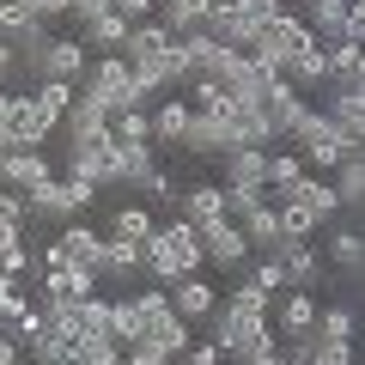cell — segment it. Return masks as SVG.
<instances>
[{"label": "cell", "instance_id": "1", "mask_svg": "<svg viewBox=\"0 0 365 365\" xmlns=\"http://www.w3.org/2000/svg\"><path fill=\"white\" fill-rule=\"evenodd\" d=\"M201 268H207V250H201V232L189 220L158 225V232L140 244V274H153L158 287L182 280V274H201Z\"/></svg>", "mask_w": 365, "mask_h": 365}, {"label": "cell", "instance_id": "2", "mask_svg": "<svg viewBox=\"0 0 365 365\" xmlns=\"http://www.w3.org/2000/svg\"><path fill=\"white\" fill-rule=\"evenodd\" d=\"M91 195H98V189H91L86 177H73V170H67V177H49L43 182V189H31L25 195V207H31V220H79V213L91 207Z\"/></svg>", "mask_w": 365, "mask_h": 365}, {"label": "cell", "instance_id": "3", "mask_svg": "<svg viewBox=\"0 0 365 365\" xmlns=\"http://www.w3.org/2000/svg\"><path fill=\"white\" fill-rule=\"evenodd\" d=\"M79 91L98 98L110 116H122V110H134V67L122 61V55H98V61L86 67V79H79Z\"/></svg>", "mask_w": 365, "mask_h": 365}, {"label": "cell", "instance_id": "4", "mask_svg": "<svg viewBox=\"0 0 365 365\" xmlns=\"http://www.w3.org/2000/svg\"><path fill=\"white\" fill-rule=\"evenodd\" d=\"M311 43H317V37H311V25H304V13H292V6H287L280 19H268V25L256 31L250 55H262V61H274V67H287L292 55H299V49H311Z\"/></svg>", "mask_w": 365, "mask_h": 365}, {"label": "cell", "instance_id": "5", "mask_svg": "<svg viewBox=\"0 0 365 365\" xmlns=\"http://www.w3.org/2000/svg\"><path fill=\"white\" fill-rule=\"evenodd\" d=\"M43 256L67 262V268H86V274H98V256H104V232H91V225L67 220L61 232L49 237V250H43ZM98 280H104V274H98Z\"/></svg>", "mask_w": 365, "mask_h": 365}, {"label": "cell", "instance_id": "6", "mask_svg": "<svg viewBox=\"0 0 365 365\" xmlns=\"http://www.w3.org/2000/svg\"><path fill=\"white\" fill-rule=\"evenodd\" d=\"M268 329H274V341H304V335L317 329V304H311V292H299V287L274 292V304H268Z\"/></svg>", "mask_w": 365, "mask_h": 365}, {"label": "cell", "instance_id": "7", "mask_svg": "<svg viewBox=\"0 0 365 365\" xmlns=\"http://www.w3.org/2000/svg\"><path fill=\"white\" fill-rule=\"evenodd\" d=\"M67 170H73V177H86L91 189H110V182H116V170H122V153L110 146V134H104V140H91V146H67Z\"/></svg>", "mask_w": 365, "mask_h": 365}, {"label": "cell", "instance_id": "8", "mask_svg": "<svg viewBox=\"0 0 365 365\" xmlns=\"http://www.w3.org/2000/svg\"><path fill=\"white\" fill-rule=\"evenodd\" d=\"M86 67H91V49H86L79 37H49V49H43V61H37V79L79 86V79H86Z\"/></svg>", "mask_w": 365, "mask_h": 365}, {"label": "cell", "instance_id": "9", "mask_svg": "<svg viewBox=\"0 0 365 365\" xmlns=\"http://www.w3.org/2000/svg\"><path fill=\"white\" fill-rule=\"evenodd\" d=\"M170 311L182 317L189 329H201L213 317V304H220V292H213V280H201V274H182V280H170Z\"/></svg>", "mask_w": 365, "mask_h": 365}, {"label": "cell", "instance_id": "10", "mask_svg": "<svg viewBox=\"0 0 365 365\" xmlns=\"http://www.w3.org/2000/svg\"><path fill=\"white\" fill-rule=\"evenodd\" d=\"M201 250H207V268H225V274H237L250 262V244H244V225L237 220L207 225V232H201Z\"/></svg>", "mask_w": 365, "mask_h": 365}, {"label": "cell", "instance_id": "11", "mask_svg": "<svg viewBox=\"0 0 365 365\" xmlns=\"http://www.w3.org/2000/svg\"><path fill=\"white\" fill-rule=\"evenodd\" d=\"M49 134H55V128L37 116L31 98H13V104H6V140H13V153H43Z\"/></svg>", "mask_w": 365, "mask_h": 365}, {"label": "cell", "instance_id": "12", "mask_svg": "<svg viewBox=\"0 0 365 365\" xmlns=\"http://www.w3.org/2000/svg\"><path fill=\"white\" fill-rule=\"evenodd\" d=\"M237 225H244L250 256H280V250H287V237H280V207H274V201H262V207L237 213Z\"/></svg>", "mask_w": 365, "mask_h": 365}, {"label": "cell", "instance_id": "13", "mask_svg": "<svg viewBox=\"0 0 365 365\" xmlns=\"http://www.w3.org/2000/svg\"><path fill=\"white\" fill-rule=\"evenodd\" d=\"M61 128H67V146H91V140H104V134H110V110L98 104V98H86V91H79L73 104H67Z\"/></svg>", "mask_w": 365, "mask_h": 365}, {"label": "cell", "instance_id": "14", "mask_svg": "<svg viewBox=\"0 0 365 365\" xmlns=\"http://www.w3.org/2000/svg\"><path fill=\"white\" fill-rule=\"evenodd\" d=\"M177 220H189L195 232H207V225L232 220V213H225V189H220V182H195L189 195H177Z\"/></svg>", "mask_w": 365, "mask_h": 365}, {"label": "cell", "instance_id": "15", "mask_svg": "<svg viewBox=\"0 0 365 365\" xmlns=\"http://www.w3.org/2000/svg\"><path fill=\"white\" fill-rule=\"evenodd\" d=\"M201 31H207V37L220 43V49H250V43H256V25H250V19L237 13V0H220V6H213V13L201 19Z\"/></svg>", "mask_w": 365, "mask_h": 365}, {"label": "cell", "instance_id": "16", "mask_svg": "<svg viewBox=\"0 0 365 365\" xmlns=\"http://www.w3.org/2000/svg\"><path fill=\"white\" fill-rule=\"evenodd\" d=\"M55 170L43 153H0V189H19V195H31V189H43Z\"/></svg>", "mask_w": 365, "mask_h": 365}, {"label": "cell", "instance_id": "17", "mask_svg": "<svg viewBox=\"0 0 365 365\" xmlns=\"http://www.w3.org/2000/svg\"><path fill=\"white\" fill-rule=\"evenodd\" d=\"M182 146H189L195 158H225V153L237 146V134H232V122H220V116H189Z\"/></svg>", "mask_w": 365, "mask_h": 365}, {"label": "cell", "instance_id": "18", "mask_svg": "<svg viewBox=\"0 0 365 365\" xmlns=\"http://www.w3.org/2000/svg\"><path fill=\"white\" fill-rule=\"evenodd\" d=\"M280 79H287V86L299 91V98H304V91H323V86H329V49H323V43L299 49L287 67H280Z\"/></svg>", "mask_w": 365, "mask_h": 365}, {"label": "cell", "instance_id": "19", "mask_svg": "<svg viewBox=\"0 0 365 365\" xmlns=\"http://www.w3.org/2000/svg\"><path fill=\"white\" fill-rule=\"evenodd\" d=\"M317 110H323V116L335 122L341 134H353V140L365 134V98H359V91H335V86H323V104H317Z\"/></svg>", "mask_w": 365, "mask_h": 365}, {"label": "cell", "instance_id": "20", "mask_svg": "<svg viewBox=\"0 0 365 365\" xmlns=\"http://www.w3.org/2000/svg\"><path fill=\"white\" fill-rule=\"evenodd\" d=\"M304 25H311V37L323 43H341L347 37V0H311V6H304Z\"/></svg>", "mask_w": 365, "mask_h": 365}, {"label": "cell", "instance_id": "21", "mask_svg": "<svg viewBox=\"0 0 365 365\" xmlns=\"http://www.w3.org/2000/svg\"><path fill=\"white\" fill-rule=\"evenodd\" d=\"M311 177V165H304L299 153H268V195H274V207L280 201H292V189Z\"/></svg>", "mask_w": 365, "mask_h": 365}, {"label": "cell", "instance_id": "22", "mask_svg": "<svg viewBox=\"0 0 365 365\" xmlns=\"http://www.w3.org/2000/svg\"><path fill=\"white\" fill-rule=\"evenodd\" d=\"M220 0H158V25L170 31V37H189V31H201V19L213 13Z\"/></svg>", "mask_w": 365, "mask_h": 365}, {"label": "cell", "instance_id": "23", "mask_svg": "<svg viewBox=\"0 0 365 365\" xmlns=\"http://www.w3.org/2000/svg\"><path fill=\"white\" fill-rule=\"evenodd\" d=\"M110 341H116L122 353L134 347V341H146V317H140V299H110Z\"/></svg>", "mask_w": 365, "mask_h": 365}, {"label": "cell", "instance_id": "24", "mask_svg": "<svg viewBox=\"0 0 365 365\" xmlns=\"http://www.w3.org/2000/svg\"><path fill=\"white\" fill-rule=\"evenodd\" d=\"M299 353L311 365H353V359H359V347H353L347 335H323V329H311V335L299 341Z\"/></svg>", "mask_w": 365, "mask_h": 365}, {"label": "cell", "instance_id": "25", "mask_svg": "<svg viewBox=\"0 0 365 365\" xmlns=\"http://www.w3.org/2000/svg\"><path fill=\"white\" fill-rule=\"evenodd\" d=\"M165 43H170V31L158 25V19H140V25H128V37H122V49H116V55L134 67V61H146V55H158Z\"/></svg>", "mask_w": 365, "mask_h": 365}, {"label": "cell", "instance_id": "26", "mask_svg": "<svg viewBox=\"0 0 365 365\" xmlns=\"http://www.w3.org/2000/svg\"><path fill=\"white\" fill-rule=\"evenodd\" d=\"M280 268H287V287L311 292V287H317V274H323V256H317L311 244H287V250H280Z\"/></svg>", "mask_w": 365, "mask_h": 365}, {"label": "cell", "instance_id": "27", "mask_svg": "<svg viewBox=\"0 0 365 365\" xmlns=\"http://www.w3.org/2000/svg\"><path fill=\"white\" fill-rule=\"evenodd\" d=\"M268 304H274V299H262L256 287H244V280H237L232 299H220V317H225V323H268Z\"/></svg>", "mask_w": 365, "mask_h": 365}, {"label": "cell", "instance_id": "28", "mask_svg": "<svg viewBox=\"0 0 365 365\" xmlns=\"http://www.w3.org/2000/svg\"><path fill=\"white\" fill-rule=\"evenodd\" d=\"M189 116H195V110L182 104V98H165V104L153 110V140H165V146H182V134H189Z\"/></svg>", "mask_w": 365, "mask_h": 365}, {"label": "cell", "instance_id": "29", "mask_svg": "<svg viewBox=\"0 0 365 365\" xmlns=\"http://www.w3.org/2000/svg\"><path fill=\"white\" fill-rule=\"evenodd\" d=\"M98 274L104 280H134L140 274V244H122V237L104 232V256H98Z\"/></svg>", "mask_w": 365, "mask_h": 365}, {"label": "cell", "instance_id": "30", "mask_svg": "<svg viewBox=\"0 0 365 365\" xmlns=\"http://www.w3.org/2000/svg\"><path fill=\"white\" fill-rule=\"evenodd\" d=\"M31 268H37V262H31V250H25V225L0 220V274H19V280H25Z\"/></svg>", "mask_w": 365, "mask_h": 365}, {"label": "cell", "instance_id": "31", "mask_svg": "<svg viewBox=\"0 0 365 365\" xmlns=\"http://www.w3.org/2000/svg\"><path fill=\"white\" fill-rule=\"evenodd\" d=\"M292 201H299V207H311V213H317L323 225H329V220L341 213V195H335V182H323L317 170H311V177L299 182V189H292Z\"/></svg>", "mask_w": 365, "mask_h": 365}, {"label": "cell", "instance_id": "32", "mask_svg": "<svg viewBox=\"0 0 365 365\" xmlns=\"http://www.w3.org/2000/svg\"><path fill=\"white\" fill-rule=\"evenodd\" d=\"M79 91L73 86H61V79H37V91H31V104H37V116L49 122V128H61V116H67V104H73Z\"/></svg>", "mask_w": 365, "mask_h": 365}, {"label": "cell", "instance_id": "33", "mask_svg": "<svg viewBox=\"0 0 365 365\" xmlns=\"http://www.w3.org/2000/svg\"><path fill=\"white\" fill-rule=\"evenodd\" d=\"M122 37H128V19H122V13H104V19H91V25L79 31V43H86V49H98V55H116Z\"/></svg>", "mask_w": 365, "mask_h": 365}, {"label": "cell", "instance_id": "34", "mask_svg": "<svg viewBox=\"0 0 365 365\" xmlns=\"http://www.w3.org/2000/svg\"><path fill=\"white\" fill-rule=\"evenodd\" d=\"M335 195H341V207H365V153L335 165Z\"/></svg>", "mask_w": 365, "mask_h": 365}, {"label": "cell", "instance_id": "35", "mask_svg": "<svg viewBox=\"0 0 365 365\" xmlns=\"http://www.w3.org/2000/svg\"><path fill=\"white\" fill-rule=\"evenodd\" d=\"M153 232H158V220L146 207H116L110 213V237H122V244H146Z\"/></svg>", "mask_w": 365, "mask_h": 365}, {"label": "cell", "instance_id": "36", "mask_svg": "<svg viewBox=\"0 0 365 365\" xmlns=\"http://www.w3.org/2000/svg\"><path fill=\"white\" fill-rule=\"evenodd\" d=\"M110 146H116V140H110ZM116 153H122V170H116V182H122V189H140V182L158 170L153 146H116Z\"/></svg>", "mask_w": 365, "mask_h": 365}, {"label": "cell", "instance_id": "37", "mask_svg": "<svg viewBox=\"0 0 365 365\" xmlns=\"http://www.w3.org/2000/svg\"><path fill=\"white\" fill-rule=\"evenodd\" d=\"M317 213L311 207H299V201H280V237H287V244H311L317 237Z\"/></svg>", "mask_w": 365, "mask_h": 365}, {"label": "cell", "instance_id": "38", "mask_svg": "<svg viewBox=\"0 0 365 365\" xmlns=\"http://www.w3.org/2000/svg\"><path fill=\"white\" fill-rule=\"evenodd\" d=\"M110 140H116V146H153V122H146V110H122V116H110Z\"/></svg>", "mask_w": 365, "mask_h": 365}, {"label": "cell", "instance_id": "39", "mask_svg": "<svg viewBox=\"0 0 365 365\" xmlns=\"http://www.w3.org/2000/svg\"><path fill=\"white\" fill-rule=\"evenodd\" d=\"M73 365H122V347L110 335H79L73 341Z\"/></svg>", "mask_w": 365, "mask_h": 365}, {"label": "cell", "instance_id": "40", "mask_svg": "<svg viewBox=\"0 0 365 365\" xmlns=\"http://www.w3.org/2000/svg\"><path fill=\"white\" fill-rule=\"evenodd\" d=\"M244 287H256L262 299H274V292H287V268H280V256H262L256 268L244 274Z\"/></svg>", "mask_w": 365, "mask_h": 365}, {"label": "cell", "instance_id": "41", "mask_svg": "<svg viewBox=\"0 0 365 365\" xmlns=\"http://www.w3.org/2000/svg\"><path fill=\"white\" fill-rule=\"evenodd\" d=\"M329 262L335 268H365V237L359 232H329Z\"/></svg>", "mask_w": 365, "mask_h": 365}, {"label": "cell", "instance_id": "42", "mask_svg": "<svg viewBox=\"0 0 365 365\" xmlns=\"http://www.w3.org/2000/svg\"><path fill=\"white\" fill-rule=\"evenodd\" d=\"M317 329H323V335H359V317L347 311V304H329V311H317Z\"/></svg>", "mask_w": 365, "mask_h": 365}, {"label": "cell", "instance_id": "43", "mask_svg": "<svg viewBox=\"0 0 365 365\" xmlns=\"http://www.w3.org/2000/svg\"><path fill=\"white\" fill-rule=\"evenodd\" d=\"M237 13H244L250 19V25H268V19H280V13H287V0H237Z\"/></svg>", "mask_w": 365, "mask_h": 365}, {"label": "cell", "instance_id": "44", "mask_svg": "<svg viewBox=\"0 0 365 365\" xmlns=\"http://www.w3.org/2000/svg\"><path fill=\"white\" fill-rule=\"evenodd\" d=\"M122 365H170V353L153 347V341H134V347L122 353Z\"/></svg>", "mask_w": 365, "mask_h": 365}, {"label": "cell", "instance_id": "45", "mask_svg": "<svg viewBox=\"0 0 365 365\" xmlns=\"http://www.w3.org/2000/svg\"><path fill=\"white\" fill-rule=\"evenodd\" d=\"M104 13H116V6H110V0H73V6H67V19H73L79 31H86L91 19H104Z\"/></svg>", "mask_w": 365, "mask_h": 365}, {"label": "cell", "instance_id": "46", "mask_svg": "<svg viewBox=\"0 0 365 365\" xmlns=\"http://www.w3.org/2000/svg\"><path fill=\"white\" fill-rule=\"evenodd\" d=\"M140 195H146V201H158V207H165V201H177V189H170V177H165V170H153V177L140 182Z\"/></svg>", "mask_w": 365, "mask_h": 365}, {"label": "cell", "instance_id": "47", "mask_svg": "<svg viewBox=\"0 0 365 365\" xmlns=\"http://www.w3.org/2000/svg\"><path fill=\"white\" fill-rule=\"evenodd\" d=\"M116 13L128 25H140V19H158V0H116Z\"/></svg>", "mask_w": 365, "mask_h": 365}, {"label": "cell", "instance_id": "48", "mask_svg": "<svg viewBox=\"0 0 365 365\" xmlns=\"http://www.w3.org/2000/svg\"><path fill=\"white\" fill-rule=\"evenodd\" d=\"M13 67H19V49H13V43H6V37H0V79L13 73Z\"/></svg>", "mask_w": 365, "mask_h": 365}, {"label": "cell", "instance_id": "49", "mask_svg": "<svg viewBox=\"0 0 365 365\" xmlns=\"http://www.w3.org/2000/svg\"><path fill=\"white\" fill-rule=\"evenodd\" d=\"M0 365H19V341L6 335V329H0Z\"/></svg>", "mask_w": 365, "mask_h": 365}, {"label": "cell", "instance_id": "50", "mask_svg": "<svg viewBox=\"0 0 365 365\" xmlns=\"http://www.w3.org/2000/svg\"><path fill=\"white\" fill-rule=\"evenodd\" d=\"M6 104H13V91H0V153H13V140H6Z\"/></svg>", "mask_w": 365, "mask_h": 365}, {"label": "cell", "instance_id": "51", "mask_svg": "<svg viewBox=\"0 0 365 365\" xmlns=\"http://www.w3.org/2000/svg\"><path fill=\"white\" fill-rule=\"evenodd\" d=\"M250 365H287V353H280V347H268L262 359H250Z\"/></svg>", "mask_w": 365, "mask_h": 365}, {"label": "cell", "instance_id": "52", "mask_svg": "<svg viewBox=\"0 0 365 365\" xmlns=\"http://www.w3.org/2000/svg\"><path fill=\"white\" fill-rule=\"evenodd\" d=\"M353 347H359V359H365V323H359V335H353Z\"/></svg>", "mask_w": 365, "mask_h": 365}, {"label": "cell", "instance_id": "53", "mask_svg": "<svg viewBox=\"0 0 365 365\" xmlns=\"http://www.w3.org/2000/svg\"><path fill=\"white\" fill-rule=\"evenodd\" d=\"M292 6H311V0H292Z\"/></svg>", "mask_w": 365, "mask_h": 365}, {"label": "cell", "instance_id": "54", "mask_svg": "<svg viewBox=\"0 0 365 365\" xmlns=\"http://www.w3.org/2000/svg\"><path fill=\"white\" fill-rule=\"evenodd\" d=\"M359 153H365V134H359Z\"/></svg>", "mask_w": 365, "mask_h": 365}, {"label": "cell", "instance_id": "55", "mask_svg": "<svg viewBox=\"0 0 365 365\" xmlns=\"http://www.w3.org/2000/svg\"><path fill=\"white\" fill-rule=\"evenodd\" d=\"M19 365H31V359H19Z\"/></svg>", "mask_w": 365, "mask_h": 365}, {"label": "cell", "instance_id": "56", "mask_svg": "<svg viewBox=\"0 0 365 365\" xmlns=\"http://www.w3.org/2000/svg\"><path fill=\"white\" fill-rule=\"evenodd\" d=\"M110 6H116V0H110Z\"/></svg>", "mask_w": 365, "mask_h": 365}, {"label": "cell", "instance_id": "57", "mask_svg": "<svg viewBox=\"0 0 365 365\" xmlns=\"http://www.w3.org/2000/svg\"><path fill=\"white\" fill-rule=\"evenodd\" d=\"M359 365H365V359H359Z\"/></svg>", "mask_w": 365, "mask_h": 365}]
</instances>
